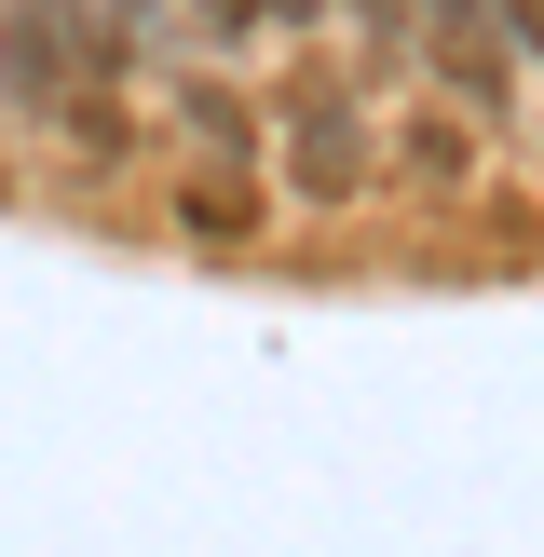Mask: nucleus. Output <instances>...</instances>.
<instances>
[{
	"label": "nucleus",
	"mask_w": 544,
	"mask_h": 557,
	"mask_svg": "<svg viewBox=\"0 0 544 557\" xmlns=\"http://www.w3.org/2000/svg\"><path fill=\"white\" fill-rule=\"evenodd\" d=\"M190 14H205V41H218V54H259V41H272L259 0H190Z\"/></svg>",
	"instance_id": "1a4fd4ad"
},
{
	"label": "nucleus",
	"mask_w": 544,
	"mask_h": 557,
	"mask_svg": "<svg viewBox=\"0 0 544 557\" xmlns=\"http://www.w3.org/2000/svg\"><path fill=\"white\" fill-rule=\"evenodd\" d=\"M381 150H395V177H408V190H477V163H490V136L462 123L449 96H422V109H408L395 136H381Z\"/></svg>",
	"instance_id": "39448f33"
},
{
	"label": "nucleus",
	"mask_w": 544,
	"mask_h": 557,
	"mask_svg": "<svg viewBox=\"0 0 544 557\" xmlns=\"http://www.w3.org/2000/svg\"><path fill=\"white\" fill-rule=\"evenodd\" d=\"M341 27H354L368 54H395V69H408V41H422V0H341Z\"/></svg>",
	"instance_id": "6e6552de"
},
{
	"label": "nucleus",
	"mask_w": 544,
	"mask_h": 557,
	"mask_svg": "<svg viewBox=\"0 0 544 557\" xmlns=\"http://www.w3.org/2000/svg\"><path fill=\"white\" fill-rule=\"evenodd\" d=\"M41 136H54V150L82 163V177H109V163L136 150V109H123V82H69V96L41 109Z\"/></svg>",
	"instance_id": "423d86ee"
},
{
	"label": "nucleus",
	"mask_w": 544,
	"mask_h": 557,
	"mask_svg": "<svg viewBox=\"0 0 544 557\" xmlns=\"http://www.w3.org/2000/svg\"><path fill=\"white\" fill-rule=\"evenodd\" d=\"M163 218H177L190 245H259V190H232V177H177Z\"/></svg>",
	"instance_id": "0eeeda50"
},
{
	"label": "nucleus",
	"mask_w": 544,
	"mask_h": 557,
	"mask_svg": "<svg viewBox=\"0 0 544 557\" xmlns=\"http://www.w3.org/2000/svg\"><path fill=\"white\" fill-rule=\"evenodd\" d=\"M408 69H422L435 96L462 109V123H490V136H504V109H517V54L490 41V27H422V41H408Z\"/></svg>",
	"instance_id": "20e7f679"
},
{
	"label": "nucleus",
	"mask_w": 544,
	"mask_h": 557,
	"mask_svg": "<svg viewBox=\"0 0 544 557\" xmlns=\"http://www.w3.org/2000/svg\"><path fill=\"white\" fill-rule=\"evenodd\" d=\"M259 163L286 177V205L299 218H354L381 190V123H368V96H354L341 69H286V96L259 109Z\"/></svg>",
	"instance_id": "f257e3e1"
},
{
	"label": "nucleus",
	"mask_w": 544,
	"mask_h": 557,
	"mask_svg": "<svg viewBox=\"0 0 544 557\" xmlns=\"http://www.w3.org/2000/svg\"><path fill=\"white\" fill-rule=\"evenodd\" d=\"M69 82H82V0H0V123L41 136Z\"/></svg>",
	"instance_id": "f03ea898"
},
{
	"label": "nucleus",
	"mask_w": 544,
	"mask_h": 557,
	"mask_svg": "<svg viewBox=\"0 0 544 557\" xmlns=\"http://www.w3.org/2000/svg\"><path fill=\"white\" fill-rule=\"evenodd\" d=\"M163 123H177L190 150L218 163V177H245V163H259V136H272V123H259V96H245L232 69H163Z\"/></svg>",
	"instance_id": "7ed1b4c3"
}]
</instances>
